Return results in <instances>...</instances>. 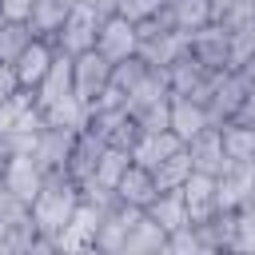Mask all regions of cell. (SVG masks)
<instances>
[{
    "instance_id": "cell-23",
    "label": "cell",
    "mask_w": 255,
    "mask_h": 255,
    "mask_svg": "<svg viewBox=\"0 0 255 255\" xmlns=\"http://www.w3.org/2000/svg\"><path fill=\"white\" fill-rule=\"evenodd\" d=\"M32 40H36V32L28 20H0V64H16Z\"/></svg>"
},
{
    "instance_id": "cell-32",
    "label": "cell",
    "mask_w": 255,
    "mask_h": 255,
    "mask_svg": "<svg viewBox=\"0 0 255 255\" xmlns=\"http://www.w3.org/2000/svg\"><path fill=\"white\" fill-rule=\"evenodd\" d=\"M0 251H12V223L0 215Z\"/></svg>"
},
{
    "instance_id": "cell-25",
    "label": "cell",
    "mask_w": 255,
    "mask_h": 255,
    "mask_svg": "<svg viewBox=\"0 0 255 255\" xmlns=\"http://www.w3.org/2000/svg\"><path fill=\"white\" fill-rule=\"evenodd\" d=\"M147 72H151V64H147L139 52H135V56H128V60H116V64H112V92L124 100V96H128V92H131Z\"/></svg>"
},
{
    "instance_id": "cell-34",
    "label": "cell",
    "mask_w": 255,
    "mask_h": 255,
    "mask_svg": "<svg viewBox=\"0 0 255 255\" xmlns=\"http://www.w3.org/2000/svg\"><path fill=\"white\" fill-rule=\"evenodd\" d=\"M247 203H251V207H255V187H251V199H247Z\"/></svg>"
},
{
    "instance_id": "cell-4",
    "label": "cell",
    "mask_w": 255,
    "mask_h": 255,
    "mask_svg": "<svg viewBox=\"0 0 255 255\" xmlns=\"http://www.w3.org/2000/svg\"><path fill=\"white\" fill-rule=\"evenodd\" d=\"M72 84H76V96L92 108L112 88V60L100 48H88V52L72 56Z\"/></svg>"
},
{
    "instance_id": "cell-24",
    "label": "cell",
    "mask_w": 255,
    "mask_h": 255,
    "mask_svg": "<svg viewBox=\"0 0 255 255\" xmlns=\"http://www.w3.org/2000/svg\"><path fill=\"white\" fill-rule=\"evenodd\" d=\"M219 135H223L227 159H255V128L251 124L227 120V124H219Z\"/></svg>"
},
{
    "instance_id": "cell-15",
    "label": "cell",
    "mask_w": 255,
    "mask_h": 255,
    "mask_svg": "<svg viewBox=\"0 0 255 255\" xmlns=\"http://www.w3.org/2000/svg\"><path fill=\"white\" fill-rule=\"evenodd\" d=\"M179 147H183V139H179L171 128H163V131H139V139H135V147H131V159L155 167V163H163L167 155H175Z\"/></svg>"
},
{
    "instance_id": "cell-9",
    "label": "cell",
    "mask_w": 255,
    "mask_h": 255,
    "mask_svg": "<svg viewBox=\"0 0 255 255\" xmlns=\"http://www.w3.org/2000/svg\"><path fill=\"white\" fill-rule=\"evenodd\" d=\"M76 135H80V131H72V128H48V124L40 128L32 155L40 159V167H44L48 175H52V171H68V159H72Z\"/></svg>"
},
{
    "instance_id": "cell-31",
    "label": "cell",
    "mask_w": 255,
    "mask_h": 255,
    "mask_svg": "<svg viewBox=\"0 0 255 255\" xmlns=\"http://www.w3.org/2000/svg\"><path fill=\"white\" fill-rule=\"evenodd\" d=\"M235 120H239V124H251V128H255V88H251V92H247V100L239 104Z\"/></svg>"
},
{
    "instance_id": "cell-28",
    "label": "cell",
    "mask_w": 255,
    "mask_h": 255,
    "mask_svg": "<svg viewBox=\"0 0 255 255\" xmlns=\"http://www.w3.org/2000/svg\"><path fill=\"white\" fill-rule=\"evenodd\" d=\"M167 8V0H128L120 12H128L131 20H147V16H159Z\"/></svg>"
},
{
    "instance_id": "cell-1",
    "label": "cell",
    "mask_w": 255,
    "mask_h": 255,
    "mask_svg": "<svg viewBox=\"0 0 255 255\" xmlns=\"http://www.w3.org/2000/svg\"><path fill=\"white\" fill-rule=\"evenodd\" d=\"M76 207H80V179H72L68 171H52V175L44 179L40 195L32 199V219H36V227H40L44 235L56 239V235L72 223Z\"/></svg>"
},
{
    "instance_id": "cell-33",
    "label": "cell",
    "mask_w": 255,
    "mask_h": 255,
    "mask_svg": "<svg viewBox=\"0 0 255 255\" xmlns=\"http://www.w3.org/2000/svg\"><path fill=\"white\" fill-rule=\"evenodd\" d=\"M239 72H243V76H247V80L255 84V52H251V56H247V60L239 64Z\"/></svg>"
},
{
    "instance_id": "cell-18",
    "label": "cell",
    "mask_w": 255,
    "mask_h": 255,
    "mask_svg": "<svg viewBox=\"0 0 255 255\" xmlns=\"http://www.w3.org/2000/svg\"><path fill=\"white\" fill-rule=\"evenodd\" d=\"M167 20L179 28V32H199V28H207L211 20H215V12H211V0H167Z\"/></svg>"
},
{
    "instance_id": "cell-13",
    "label": "cell",
    "mask_w": 255,
    "mask_h": 255,
    "mask_svg": "<svg viewBox=\"0 0 255 255\" xmlns=\"http://www.w3.org/2000/svg\"><path fill=\"white\" fill-rule=\"evenodd\" d=\"M155 195H159L155 171H151L147 163H135V159H131V167L124 171V179L116 183V199H120V203H131V207H147Z\"/></svg>"
},
{
    "instance_id": "cell-20",
    "label": "cell",
    "mask_w": 255,
    "mask_h": 255,
    "mask_svg": "<svg viewBox=\"0 0 255 255\" xmlns=\"http://www.w3.org/2000/svg\"><path fill=\"white\" fill-rule=\"evenodd\" d=\"M124 251H128V255H135V251H167V231H163L147 211H139V219H135L131 231H128Z\"/></svg>"
},
{
    "instance_id": "cell-17",
    "label": "cell",
    "mask_w": 255,
    "mask_h": 255,
    "mask_svg": "<svg viewBox=\"0 0 255 255\" xmlns=\"http://www.w3.org/2000/svg\"><path fill=\"white\" fill-rule=\"evenodd\" d=\"M163 231H175V227H183V223H191L187 219V203H183V191L179 187H167V191H159L147 207H143Z\"/></svg>"
},
{
    "instance_id": "cell-11",
    "label": "cell",
    "mask_w": 255,
    "mask_h": 255,
    "mask_svg": "<svg viewBox=\"0 0 255 255\" xmlns=\"http://www.w3.org/2000/svg\"><path fill=\"white\" fill-rule=\"evenodd\" d=\"M211 112H207V100H195V96H171V120L167 128L187 143L191 135H199L203 128H211Z\"/></svg>"
},
{
    "instance_id": "cell-21",
    "label": "cell",
    "mask_w": 255,
    "mask_h": 255,
    "mask_svg": "<svg viewBox=\"0 0 255 255\" xmlns=\"http://www.w3.org/2000/svg\"><path fill=\"white\" fill-rule=\"evenodd\" d=\"M72 4L76 0H36V8H32V32L36 36H44V40H52L60 28H64V20H68V12H72Z\"/></svg>"
},
{
    "instance_id": "cell-12",
    "label": "cell",
    "mask_w": 255,
    "mask_h": 255,
    "mask_svg": "<svg viewBox=\"0 0 255 255\" xmlns=\"http://www.w3.org/2000/svg\"><path fill=\"white\" fill-rule=\"evenodd\" d=\"M187 155H191V167H195V171L219 175V171L231 163V159H227V151H223L219 124H211V128H203L199 135H191V139H187Z\"/></svg>"
},
{
    "instance_id": "cell-5",
    "label": "cell",
    "mask_w": 255,
    "mask_h": 255,
    "mask_svg": "<svg viewBox=\"0 0 255 255\" xmlns=\"http://www.w3.org/2000/svg\"><path fill=\"white\" fill-rule=\"evenodd\" d=\"M96 48L116 64V60H128L139 52V28L128 12H108L100 20V36H96Z\"/></svg>"
},
{
    "instance_id": "cell-29",
    "label": "cell",
    "mask_w": 255,
    "mask_h": 255,
    "mask_svg": "<svg viewBox=\"0 0 255 255\" xmlns=\"http://www.w3.org/2000/svg\"><path fill=\"white\" fill-rule=\"evenodd\" d=\"M36 0H0V20H32Z\"/></svg>"
},
{
    "instance_id": "cell-26",
    "label": "cell",
    "mask_w": 255,
    "mask_h": 255,
    "mask_svg": "<svg viewBox=\"0 0 255 255\" xmlns=\"http://www.w3.org/2000/svg\"><path fill=\"white\" fill-rule=\"evenodd\" d=\"M151 171H155L159 191H167V187H183V183H187V175L195 171V167H191V155H187V143H183L175 155H167L163 163H155Z\"/></svg>"
},
{
    "instance_id": "cell-14",
    "label": "cell",
    "mask_w": 255,
    "mask_h": 255,
    "mask_svg": "<svg viewBox=\"0 0 255 255\" xmlns=\"http://www.w3.org/2000/svg\"><path fill=\"white\" fill-rule=\"evenodd\" d=\"M179 191H183V203H187V219L191 223H203V219L215 215V175L191 171Z\"/></svg>"
},
{
    "instance_id": "cell-30",
    "label": "cell",
    "mask_w": 255,
    "mask_h": 255,
    "mask_svg": "<svg viewBox=\"0 0 255 255\" xmlns=\"http://www.w3.org/2000/svg\"><path fill=\"white\" fill-rule=\"evenodd\" d=\"M20 92V80H16V68L12 64H0V104L4 100H12Z\"/></svg>"
},
{
    "instance_id": "cell-6",
    "label": "cell",
    "mask_w": 255,
    "mask_h": 255,
    "mask_svg": "<svg viewBox=\"0 0 255 255\" xmlns=\"http://www.w3.org/2000/svg\"><path fill=\"white\" fill-rule=\"evenodd\" d=\"M163 72H167L171 96H195V100H207L211 88H215V76H219V72H211L207 64H199L191 52L179 56V60H175L171 68H163Z\"/></svg>"
},
{
    "instance_id": "cell-19",
    "label": "cell",
    "mask_w": 255,
    "mask_h": 255,
    "mask_svg": "<svg viewBox=\"0 0 255 255\" xmlns=\"http://www.w3.org/2000/svg\"><path fill=\"white\" fill-rule=\"evenodd\" d=\"M104 147H108V143H104L100 135H92V131H84V128H80L76 147H72V159H68V175L84 183V179L96 171V159H100V151H104Z\"/></svg>"
},
{
    "instance_id": "cell-10",
    "label": "cell",
    "mask_w": 255,
    "mask_h": 255,
    "mask_svg": "<svg viewBox=\"0 0 255 255\" xmlns=\"http://www.w3.org/2000/svg\"><path fill=\"white\" fill-rule=\"evenodd\" d=\"M100 219H104V207H96V203H84V199H80V207H76L72 223L56 235V251H92L96 231H100Z\"/></svg>"
},
{
    "instance_id": "cell-7",
    "label": "cell",
    "mask_w": 255,
    "mask_h": 255,
    "mask_svg": "<svg viewBox=\"0 0 255 255\" xmlns=\"http://www.w3.org/2000/svg\"><path fill=\"white\" fill-rule=\"evenodd\" d=\"M191 56L199 64H207L211 72H227L231 68V32L211 20L207 28L191 32Z\"/></svg>"
},
{
    "instance_id": "cell-2",
    "label": "cell",
    "mask_w": 255,
    "mask_h": 255,
    "mask_svg": "<svg viewBox=\"0 0 255 255\" xmlns=\"http://www.w3.org/2000/svg\"><path fill=\"white\" fill-rule=\"evenodd\" d=\"M100 20H104V12H100V8H92V4L76 0V4H72V12H68V20H64V28L52 36L56 52H60V56H80V52L96 48Z\"/></svg>"
},
{
    "instance_id": "cell-27",
    "label": "cell",
    "mask_w": 255,
    "mask_h": 255,
    "mask_svg": "<svg viewBox=\"0 0 255 255\" xmlns=\"http://www.w3.org/2000/svg\"><path fill=\"white\" fill-rule=\"evenodd\" d=\"M231 251H255V207L243 203L235 211V239H231Z\"/></svg>"
},
{
    "instance_id": "cell-22",
    "label": "cell",
    "mask_w": 255,
    "mask_h": 255,
    "mask_svg": "<svg viewBox=\"0 0 255 255\" xmlns=\"http://www.w3.org/2000/svg\"><path fill=\"white\" fill-rule=\"evenodd\" d=\"M128 167H131V151H128V147H112V143H108V147L100 151L96 171H92L88 179H96V183H104V187H112V191H116V183L124 179V171H128Z\"/></svg>"
},
{
    "instance_id": "cell-3",
    "label": "cell",
    "mask_w": 255,
    "mask_h": 255,
    "mask_svg": "<svg viewBox=\"0 0 255 255\" xmlns=\"http://www.w3.org/2000/svg\"><path fill=\"white\" fill-rule=\"evenodd\" d=\"M0 179H4V191H8L12 199H20V203L32 207V199L40 195L48 171L40 167V159H36L32 151H8L4 163H0Z\"/></svg>"
},
{
    "instance_id": "cell-8",
    "label": "cell",
    "mask_w": 255,
    "mask_h": 255,
    "mask_svg": "<svg viewBox=\"0 0 255 255\" xmlns=\"http://www.w3.org/2000/svg\"><path fill=\"white\" fill-rule=\"evenodd\" d=\"M56 56H60V52H56V44H52V40H44V36H36V40L20 52V60L12 64V68H16L20 88H24V92H36V88L44 84V76L52 72Z\"/></svg>"
},
{
    "instance_id": "cell-16",
    "label": "cell",
    "mask_w": 255,
    "mask_h": 255,
    "mask_svg": "<svg viewBox=\"0 0 255 255\" xmlns=\"http://www.w3.org/2000/svg\"><path fill=\"white\" fill-rule=\"evenodd\" d=\"M68 96H76V84H72V56H56L52 72H48L44 84L36 88V104H40V108H52V104H60V100H68Z\"/></svg>"
}]
</instances>
